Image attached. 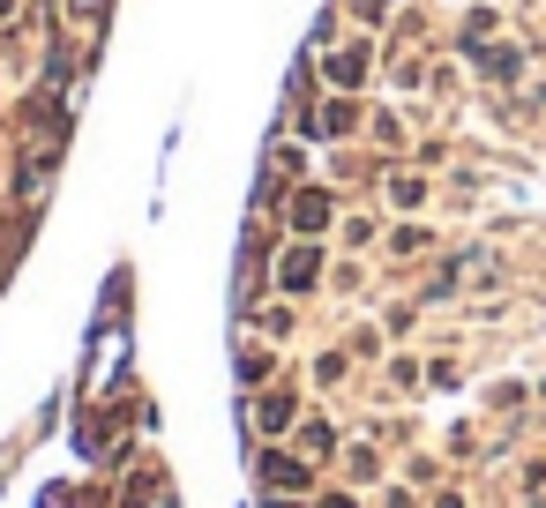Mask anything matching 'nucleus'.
Here are the masks:
<instances>
[{"instance_id": "f257e3e1", "label": "nucleus", "mask_w": 546, "mask_h": 508, "mask_svg": "<svg viewBox=\"0 0 546 508\" xmlns=\"http://www.w3.org/2000/svg\"><path fill=\"white\" fill-rule=\"evenodd\" d=\"M315 269H322L315 254H307V247H292L285 262H277V284H285V292H300V284H315Z\"/></svg>"}, {"instance_id": "f03ea898", "label": "nucleus", "mask_w": 546, "mask_h": 508, "mask_svg": "<svg viewBox=\"0 0 546 508\" xmlns=\"http://www.w3.org/2000/svg\"><path fill=\"white\" fill-rule=\"evenodd\" d=\"M285 217H292L300 232H315L322 217H330V202H322V195H292V210H285Z\"/></svg>"}, {"instance_id": "7ed1b4c3", "label": "nucleus", "mask_w": 546, "mask_h": 508, "mask_svg": "<svg viewBox=\"0 0 546 508\" xmlns=\"http://www.w3.org/2000/svg\"><path fill=\"white\" fill-rule=\"evenodd\" d=\"M262 471H270V486H307V471H300V464H285V456H270Z\"/></svg>"}, {"instance_id": "20e7f679", "label": "nucleus", "mask_w": 546, "mask_h": 508, "mask_svg": "<svg viewBox=\"0 0 546 508\" xmlns=\"http://www.w3.org/2000/svg\"><path fill=\"white\" fill-rule=\"evenodd\" d=\"M315 508H352V501H345V494H330V501H315Z\"/></svg>"}]
</instances>
